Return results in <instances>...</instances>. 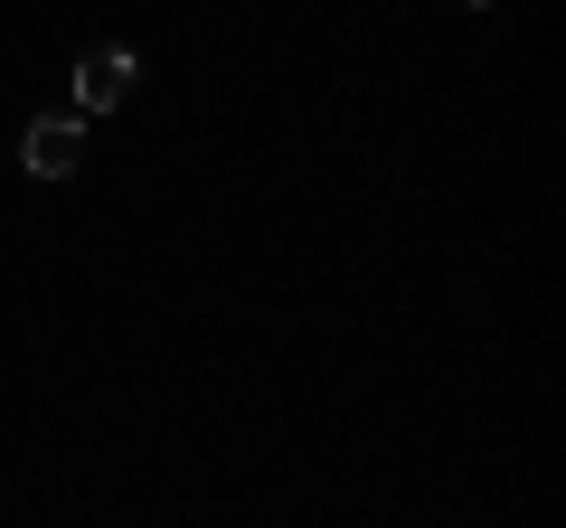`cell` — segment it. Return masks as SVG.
<instances>
[{
  "label": "cell",
  "instance_id": "obj_1",
  "mask_svg": "<svg viewBox=\"0 0 566 528\" xmlns=\"http://www.w3.org/2000/svg\"><path fill=\"white\" fill-rule=\"evenodd\" d=\"M20 161L39 170V180H66V170L85 161V123L76 114H39V123H29V142H20Z\"/></svg>",
  "mask_w": 566,
  "mask_h": 528
},
{
  "label": "cell",
  "instance_id": "obj_2",
  "mask_svg": "<svg viewBox=\"0 0 566 528\" xmlns=\"http://www.w3.org/2000/svg\"><path fill=\"white\" fill-rule=\"evenodd\" d=\"M133 76H142L133 47H85V66H76V104H85V114H114V104L133 95Z\"/></svg>",
  "mask_w": 566,
  "mask_h": 528
},
{
  "label": "cell",
  "instance_id": "obj_3",
  "mask_svg": "<svg viewBox=\"0 0 566 528\" xmlns=\"http://www.w3.org/2000/svg\"><path fill=\"white\" fill-rule=\"evenodd\" d=\"M472 10H482V0H472Z\"/></svg>",
  "mask_w": 566,
  "mask_h": 528
}]
</instances>
